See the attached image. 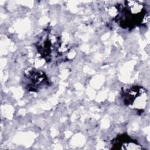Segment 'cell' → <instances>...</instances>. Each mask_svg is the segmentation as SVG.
Returning <instances> with one entry per match:
<instances>
[{"label":"cell","mask_w":150,"mask_h":150,"mask_svg":"<svg viewBox=\"0 0 150 150\" xmlns=\"http://www.w3.org/2000/svg\"><path fill=\"white\" fill-rule=\"evenodd\" d=\"M36 48L41 57L47 63L67 62L74 56L70 46L48 29L42 32L36 42Z\"/></svg>","instance_id":"cell-1"},{"label":"cell","mask_w":150,"mask_h":150,"mask_svg":"<svg viewBox=\"0 0 150 150\" xmlns=\"http://www.w3.org/2000/svg\"><path fill=\"white\" fill-rule=\"evenodd\" d=\"M117 13L114 20L123 29L132 30L145 26L149 21L145 4L138 1H125L115 5Z\"/></svg>","instance_id":"cell-2"},{"label":"cell","mask_w":150,"mask_h":150,"mask_svg":"<svg viewBox=\"0 0 150 150\" xmlns=\"http://www.w3.org/2000/svg\"><path fill=\"white\" fill-rule=\"evenodd\" d=\"M124 104L138 112H143L149 102V93L139 86H133L122 89L121 93Z\"/></svg>","instance_id":"cell-3"},{"label":"cell","mask_w":150,"mask_h":150,"mask_svg":"<svg viewBox=\"0 0 150 150\" xmlns=\"http://www.w3.org/2000/svg\"><path fill=\"white\" fill-rule=\"evenodd\" d=\"M22 81L24 88L30 92H38L50 84L47 76L43 71L32 67H28L24 71Z\"/></svg>","instance_id":"cell-4"},{"label":"cell","mask_w":150,"mask_h":150,"mask_svg":"<svg viewBox=\"0 0 150 150\" xmlns=\"http://www.w3.org/2000/svg\"><path fill=\"white\" fill-rule=\"evenodd\" d=\"M111 148L114 149H143L136 140L127 134L117 136L111 141Z\"/></svg>","instance_id":"cell-5"}]
</instances>
